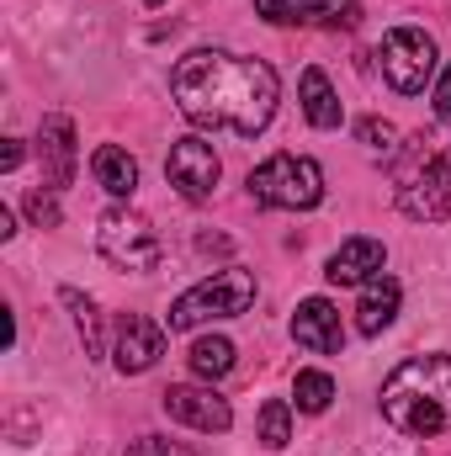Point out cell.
<instances>
[{
	"instance_id": "6da1fadb",
	"label": "cell",
	"mask_w": 451,
	"mask_h": 456,
	"mask_svg": "<svg viewBox=\"0 0 451 456\" xmlns=\"http://www.w3.org/2000/svg\"><path fill=\"white\" fill-rule=\"evenodd\" d=\"M170 96L186 122L234 133V138H255L266 133V122L276 117V69L266 59H244L224 48H192L176 75H170Z\"/></svg>"
},
{
	"instance_id": "7a4b0ae2",
	"label": "cell",
	"mask_w": 451,
	"mask_h": 456,
	"mask_svg": "<svg viewBox=\"0 0 451 456\" xmlns=\"http://www.w3.org/2000/svg\"><path fill=\"white\" fill-rule=\"evenodd\" d=\"M382 419L398 436L436 441L451 430V355H409L382 382Z\"/></svg>"
},
{
	"instance_id": "3957f363",
	"label": "cell",
	"mask_w": 451,
	"mask_h": 456,
	"mask_svg": "<svg viewBox=\"0 0 451 456\" xmlns=\"http://www.w3.org/2000/svg\"><path fill=\"white\" fill-rule=\"evenodd\" d=\"M393 186H398V208L420 224H441L451 218V143L436 133L409 138V149L393 165Z\"/></svg>"
},
{
	"instance_id": "277c9868",
	"label": "cell",
	"mask_w": 451,
	"mask_h": 456,
	"mask_svg": "<svg viewBox=\"0 0 451 456\" xmlns=\"http://www.w3.org/2000/svg\"><path fill=\"white\" fill-rule=\"evenodd\" d=\"M250 303H255V276H250L244 265H224V271L202 276L197 287H186V292L176 297L170 330H176V335H192V330H202V324H213V319H239V314H250Z\"/></svg>"
},
{
	"instance_id": "5b68a950",
	"label": "cell",
	"mask_w": 451,
	"mask_h": 456,
	"mask_svg": "<svg viewBox=\"0 0 451 456\" xmlns=\"http://www.w3.org/2000/svg\"><path fill=\"white\" fill-rule=\"evenodd\" d=\"M250 197L260 208H282V213H308L324 202V170L308 154H271L266 165L250 170Z\"/></svg>"
},
{
	"instance_id": "8992f818",
	"label": "cell",
	"mask_w": 451,
	"mask_h": 456,
	"mask_svg": "<svg viewBox=\"0 0 451 456\" xmlns=\"http://www.w3.org/2000/svg\"><path fill=\"white\" fill-rule=\"evenodd\" d=\"M96 249L112 260L117 271H154L165 260L160 233L149 228L144 213H133V208H107L96 218Z\"/></svg>"
},
{
	"instance_id": "52a82bcc",
	"label": "cell",
	"mask_w": 451,
	"mask_h": 456,
	"mask_svg": "<svg viewBox=\"0 0 451 456\" xmlns=\"http://www.w3.org/2000/svg\"><path fill=\"white\" fill-rule=\"evenodd\" d=\"M377 59H382V80H388L398 96H420L425 80L436 75V43H430V32H420V27H393V32L382 37Z\"/></svg>"
},
{
	"instance_id": "ba28073f",
	"label": "cell",
	"mask_w": 451,
	"mask_h": 456,
	"mask_svg": "<svg viewBox=\"0 0 451 456\" xmlns=\"http://www.w3.org/2000/svg\"><path fill=\"white\" fill-rule=\"evenodd\" d=\"M165 175H170V186L186 202H208L213 186H218V175H224V165H218V154H213L208 138H176L170 159H165Z\"/></svg>"
},
{
	"instance_id": "9c48e42d",
	"label": "cell",
	"mask_w": 451,
	"mask_h": 456,
	"mask_svg": "<svg viewBox=\"0 0 451 456\" xmlns=\"http://www.w3.org/2000/svg\"><path fill=\"white\" fill-rule=\"evenodd\" d=\"M160 403H165V414H170L176 425H192V430H202V436H224L228 425H234V409H228V398L213 393V382H208V387H192V382L165 387Z\"/></svg>"
},
{
	"instance_id": "30bf717a",
	"label": "cell",
	"mask_w": 451,
	"mask_h": 456,
	"mask_svg": "<svg viewBox=\"0 0 451 456\" xmlns=\"http://www.w3.org/2000/svg\"><path fill=\"white\" fill-rule=\"evenodd\" d=\"M255 11L276 27H356L361 0H255Z\"/></svg>"
},
{
	"instance_id": "8fae6325",
	"label": "cell",
	"mask_w": 451,
	"mask_h": 456,
	"mask_svg": "<svg viewBox=\"0 0 451 456\" xmlns=\"http://www.w3.org/2000/svg\"><path fill=\"white\" fill-rule=\"evenodd\" d=\"M160 355H165V330H160L154 319H144V314H122V319H117L112 361H117V371H122V377L149 371Z\"/></svg>"
},
{
	"instance_id": "7c38bea8",
	"label": "cell",
	"mask_w": 451,
	"mask_h": 456,
	"mask_svg": "<svg viewBox=\"0 0 451 456\" xmlns=\"http://www.w3.org/2000/svg\"><path fill=\"white\" fill-rule=\"evenodd\" d=\"M37 154H43V186L48 191H64L70 181H75V122L70 117H43V127H37Z\"/></svg>"
},
{
	"instance_id": "4fadbf2b",
	"label": "cell",
	"mask_w": 451,
	"mask_h": 456,
	"mask_svg": "<svg viewBox=\"0 0 451 456\" xmlns=\"http://www.w3.org/2000/svg\"><path fill=\"white\" fill-rule=\"evenodd\" d=\"M292 340L314 355H340L345 330H340V308L330 297H303L298 314H292Z\"/></svg>"
},
{
	"instance_id": "5bb4252c",
	"label": "cell",
	"mask_w": 451,
	"mask_h": 456,
	"mask_svg": "<svg viewBox=\"0 0 451 456\" xmlns=\"http://www.w3.org/2000/svg\"><path fill=\"white\" fill-rule=\"evenodd\" d=\"M382 265H388V249H382L377 239L356 233V239H345V244H340L335 255H330L324 276H330L335 287H366L372 276H382Z\"/></svg>"
},
{
	"instance_id": "9a60e30c",
	"label": "cell",
	"mask_w": 451,
	"mask_h": 456,
	"mask_svg": "<svg viewBox=\"0 0 451 456\" xmlns=\"http://www.w3.org/2000/svg\"><path fill=\"white\" fill-rule=\"evenodd\" d=\"M398 303H404L398 281H393V276H372V281L361 287V303H356V330H361V335H382V330L398 319Z\"/></svg>"
},
{
	"instance_id": "2e32d148",
	"label": "cell",
	"mask_w": 451,
	"mask_h": 456,
	"mask_svg": "<svg viewBox=\"0 0 451 456\" xmlns=\"http://www.w3.org/2000/svg\"><path fill=\"white\" fill-rule=\"evenodd\" d=\"M91 175H96V186H107L112 197H133V186H138V159H133L122 143H102V149L91 154Z\"/></svg>"
},
{
	"instance_id": "e0dca14e",
	"label": "cell",
	"mask_w": 451,
	"mask_h": 456,
	"mask_svg": "<svg viewBox=\"0 0 451 456\" xmlns=\"http://www.w3.org/2000/svg\"><path fill=\"white\" fill-rule=\"evenodd\" d=\"M298 96H303V117H308L314 127H340V96L330 91L324 69H303Z\"/></svg>"
},
{
	"instance_id": "ac0fdd59",
	"label": "cell",
	"mask_w": 451,
	"mask_h": 456,
	"mask_svg": "<svg viewBox=\"0 0 451 456\" xmlns=\"http://www.w3.org/2000/svg\"><path fill=\"white\" fill-rule=\"evenodd\" d=\"M192 371L202 377V382H218V377H228L234 371V345L224 340V335H208V340H197L192 345Z\"/></svg>"
},
{
	"instance_id": "d6986e66",
	"label": "cell",
	"mask_w": 451,
	"mask_h": 456,
	"mask_svg": "<svg viewBox=\"0 0 451 456\" xmlns=\"http://www.w3.org/2000/svg\"><path fill=\"white\" fill-rule=\"evenodd\" d=\"M292 398H298V409H303V414H324V409L335 403V377L308 366V371H298V377H292Z\"/></svg>"
},
{
	"instance_id": "ffe728a7",
	"label": "cell",
	"mask_w": 451,
	"mask_h": 456,
	"mask_svg": "<svg viewBox=\"0 0 451 456\" xmlns=\"http://www.w3.org/2000/svg\"><path fill=\"white\" fill-rule=\"evenodd\" d=\"M70 308H75V324H80V340H86V355H102V314H96V303L80 292V287H64L59 292Z\"/></svg>"
},
{
	"instance_id": "44dd1931",
	"label": "cell",
	"mask_w": 451,
	"mask_h": 456,
	"mask_svg": "<svg viewBox=\"0 0 451 456\" xmlns=\"http://www.w3.org/2000/svg\"><path fill=\"white\" fill-rule=\"evenodd\" d=\"M260 441H266L271 452H282V446L292 441V403L271 398V403L260 409Z\"/></svg>"
},
{
	"instance_id": "7402d4cb",
	"label": "cell",
	"mask_w": 451,
	"mask_h": 456,
	"mask_svg": "<svg viewBox=\"0 0 451 456\" xmlns=\"http://www.w3.org/2000/svg\"><path fill=\"white\" fill-rule=\"evenodd\" d=\"M27 218L37 228H59V218H64V213H59V197H53L48 186H32V191H27Z\"/></svg>"
},
{
	"instance_id": "603a6c76",
	"label": "cell",
	"mask_w": 451,
	"mask_h": 456,
	"mask_svg": "<svg viewBox=\"0 0 451 456\" xmlns=\"http://www.w3.org/2000/svg\"><path fill=\"white\" fill-rule=\"evenodd\" d=\"M356 138H361L366 149H393L398 133H393V122H382V117H361V122H356Z\"/></svg>"
},
{
	"instance_id": "cb8c5ba5",
	"label": "cell",
	"mask_w": 451,
	"mask_h": 456,
	"mask_svg": "<svg viewBox=\"0 0 451 456\" xmlns=\"http://www.w3.org/2000/svg\"><path fill=\"white\" fill-rule=\"evenodd\" d=\"M127 456H197L192 446H181V441H165V436H138Z\"/></svg>"
},
{
	"instance_id": "d4e9b609",
	"label": "cell",
	"mask_w": 451,
	"mask_h": 456,
	"mask_svg": "<svg viewBox=\"0 0 451 456\" xmlns=\"http://www.w3.org/2000/svg\"><path fill=\"white\" fill-rule=\"evenodd\" d=\"M436 117H451V64L441 75V86H436Z\"/></svg>"
},
{
	"instance_id": "484cf974",
	"label": "cell",
	"mask_w": 451,
	"mask_h": 456,
	"mask_svg": "<svg viewBox=\"0 0 451 456\" xmlns=\"http://www.w3.org/2000/svg\"><path fill=\"white\" fill-rule=\"evenodd\" d=\"M21 165V138H5V149H0V170H16Z\"/></svg>"
},
{
	"instance_id": "4316f807",
	"label": "cell",
	"mask_w": 451,
	"mask_h": 456,
	"mask_svg": "<svg viewBox=\"0 0 451 456\" xmlns=\"http://www.w3.org/2000/svg\"><path fill=\"white\" fill-rule=\"evenodd\" d=\"M11 233H16V213H11V208H0V239H11Z\"/></svg>"
},
{
	"instance_id": "83f0119b",
	"label": "cell",
	"mask_w": 451,
	"mask_h": 456,
	"mask_svg": "<svg viewBox=\"0 0 451 456\" xmlns=\"http://www.w3.org/2000/svg\"><path fill=\"white\" fill-rule=\"evenodd\" d=\"M144 5H160V0H144Z\"/></svg>"
}]
</instances>
